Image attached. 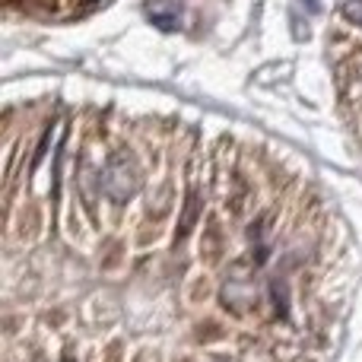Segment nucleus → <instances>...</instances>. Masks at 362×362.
I'll list each match as a JSON object with an SVG mask.
<instances>
[{
    "label": "nucleus",
    "mask_w": 362,
    "mask_h": 362,
    "mask_svg": "<svg viewBox=\"0 0 362 362\" xmlns=\"http://www.w3.org/2000/svg\"><path fill=\"white\" fill-rule=\"evenodd\" d=\"M344 16L350 19V23L362 25V0H346V4H344Z\"/></svg>",
    "instance_id": "7ed1b4c3"
},
{
    "label": "nucleus",
    "mask_w": 362,
    "mask_h": 362,
    "mask_svg": "<svg viewBox=\"0 0 362 362\" xmlns=\"http://www.w3.org/2000/svg\"><path fill=\"white\" fill-rule=\"evenodd\" d=\"M146 16H150V23L156 25V29L163 32H175L181 29V6L175 0H153L150 6H146Z\"/></svg>",
    "instance_id": "f03ea898"
},
{
    "label": "nucleus",
    "mask_w": 362,
    "mask_h": 362,
    "mask_svg": "<svg viewBox=\"0 0 362 362\" xmlns=\"http://www.w3.org/2000/svg\"><path fill=\"white\" fill-rule=\"evenodd\" d=\"M137 185H140L137 165H134V159L127 153H118V156L108 159L105 172H102V191H105L108 200L127 204L134 197V191H137Z\"/></svg>",
    "instance_id": "f257e3e1"
},
{
    "label": "nucleus",
    "mask_w": 362,
    "mask_h": 362,
    "mask_svg": "<svg viewBox=\"0 0 362 362\" xmlns=\"http://www.w3.org/2000/svg\"><path fill=\"white\" fill-rule=\"evenodd\" d=\"M64 362H74V356H70V353H67V356H64Z\"/></svg>",
    "instance_id": "39448f33"
},
{
    "label": "nucleus",
    "mask_w": 362,
    "mask_h": 362,
    "mask_svg": "<svg viewBox=\"0 0 362 362\" xmlns=\"http://www.w3.org/2000/svg\"><path fill=\"white\" fill-rule=\"evenodd\" d=\"M302 4H308V10H318V0H302Z\"/></svg>",
    "instance_id": "20e7f679"
}]
</instances>
